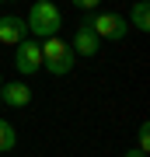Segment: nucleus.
I'll use <instances>...</instances> for the list:
<instances>
[{
  "mask_svg": "<svg viewBox=\"0 0 150 157\" xmlns=\"http://www.w3.org/2000/svg\"><path fill=\"white\" fill-rule=\"evenodd\" d=\"M25 25H28V32H32L35 39H52V35H60V28H63V14H60V7H56L52 0H35L28 17H25Z\"/></svg>",
  "mask_w": 150,
  "mask_h": 157,
  "instance_id": "obj_1",
  "label": "nucleus"
},
{
  "mask_svg": "<svg viewBox=\"0 0 150 157\" xmlns=\"http://www.w3.org/2000/svg\"><path fill=\"white\" fill-rule=\"evenodd\" d=\"M42 67L52 73V77H67V73L73 70V49L70 42L63 39H42Z\"/></svg>",
  "mask_w": 150,
  "mask_h": 157,
  "instance_id": "obj_2",
  "label": "nucleus"
},
{
  "mask_svg": "<svg viewBox=\"0 0 150 157\" xmlns=\"http://www.w3.org/2000/svg\"><path fill=\"white\" fill-rule=\"evenodd\" d=\"M84 25H87L98 39H108V42L126 39V32H129V21L122 14H94V17H84Z\"/></svg>",
  "mask_w": 150,
  "mask_h": 157,
  "instance_id": "obj_3",
  "label": "nucleus"
},
{
  "mask_svg": "<svg viewBox=\"0 0 150 157\" xmlns=\"http://www.w3.org/2000/svg\"><path fill=\"white\" fill-rule=\"evenodd\" d=\"M14 70L21 77H35L42 70V42H17L14 45Z\"/></svg>",
  "mask_w": 150,
  "mask_h": 157,
  "instance_id": "obj_4",
  "label": "nucleus"
},
{
  "mask_svg": "<svg viewBox=\"0 0 150 157\" xmlns=\"http://www.w3.org/2000/svg\"><path fill=\"white\" fill-rule=\"evenodd\" d=\"M0 101H4V108H25L28 101H32V87H28L25 80H4Z\"/></svg>",
  "mask_w": 150,
  "mask_h": 157,
  "instance_id": "obj_5",
  "label": "nucleus"
},
{
  "mask_svg": "<svg viewBox=\"0 0 150 157\" xmlns=\"http://www.w3.org/2000/svg\"><path fill=\"white\" fill-rule=\"evenodd\" d=\"M70 49H73V56H87V59H91V56H98V52H101V39L87 28V25H80V28L73 32Z\"/></svg>",
  "mask_w": 150,
  "mask_h": 157,
  "instance_id": "obj_6",
  "label": "nucleus"
},
{
  "mask_svg": "<svg viewBox=\"0 0 150 157\" xmlns=\"http://www.w3.org/2000/svg\"><path fill=\"white\" fill-rule=\"evenodd\" d=\"M25 35H28L25 17H17V14L0 17V45H17V42H25Z\"/></svg>",
  "mask_w": 150,
  "mask_h": 157,
  "instance_id": "obj_7",
  "label": "nucleus"
},
{
  "mask_svg": "<svg viewBox=\"0 0 150 157\" xmlns=\"http://www.w3.org/2000/svg\"><path fill=\"white\" fill-rule=\"evenodd\" d=\"M129 21H133L136 32H150V4H147V0H136V4H133Z\"/></svg>",
  "mask_w": 150,
  "mask_h": 157,
  "instance_id": "obj_8",
  "label": "nucleus"
},
{
  "mask_svg": "<svg viewBox=\"0 0 150 157\" xmlns=\"http://www.w3.org/2000/svg\"><path fill=\"white\" fill-rule=\"evenodd\" d=\"M14 147H17V129L7 119H0V154H11Z\"/></svg>",
  "mask_w": 150,
  "mask_h": 157,
  "instance_id": "obj_9",
  "label": "nucleus"
},
{
  "mask_svg": "<svg viewBox=\"0 0 150 157\" xmlns=\"http://www.w3.org/2000/svg\"><path fill=\"white\" fill-rule=\"evenodd\" d=\"M136 150H150V122H140V129H136Z\"/></svg>",
  "mask_w": 150,
  "mask_h": 157,
  "instance_id": "obj_10",
  "label": "nucleus"
},
{
  "mask_svg": "<svg viewBox=\"0 0 150 157\" xmlns=\"http://www.w3.org/2000/svg\"><path fill=\"white\" fill-rule=\"evenodd\" d=\"M73 7H80V11H94V7H101V0H73Z\"/></svg>",
  "mask_w": 150,
  "mask_h": 157,
  "instance_id": "obj_11",
  "label": "nucleus"
},
{
  "mask_svg": "<svg viewBox=\"0 0 150 157\" xmlns=\"http://www.w3.org/2000/svg\"><path fill=\"white\" fill-rule=\"evenodd\" d=\"M126 157H147L143 150H136V147H133V150H126Z\"/></svg>",
  "mask_w": 150,
  "mask_h": 157,
  "instance_id": "obj_12",
  "label": "nucleus"
},
{
  "mask_svg": "<svg viewBox=\"0 0 150 157\" xmlns=\"http://www.w3.org/2000/svg\"><path fill=\"white\" fill-rule=\"evenodd\" d=\"M0 87H4V77H0Z\"/></svg>",
  "mask_w": 150,
  "mask_h": 157,
  "instance_id": "obj_13",
  "label": "nucleus"
},
{
  "mask_svg": "<svg viewBox=\"0 0 150 157\" xmlns=\"http://www.w3.org/2000/svg\"><path fill=\"white\" fill-rule=\"evenodd\" d=\"M0 108H4V101H0Z\"/></svg>",
  "mask_w": 150,
  "mask_h": 157,
  "instance_id": "obj_14",
  "label": "nucleus"
},
{
  "mask_svg": "<svg viewBox=\"0 0 150 157\" xmlns=\"http://www.w3.org/2000/svg\"><path fill=\"white\" fill-rule=\"evenodd\" d=\"M0 4H4V0H0Z\"/></svg>",
  "mask_w": 150,
  "mask_h": 157,
  "instance_id": "obj_15",
  "label": "nucleus"
}]
</instances>
